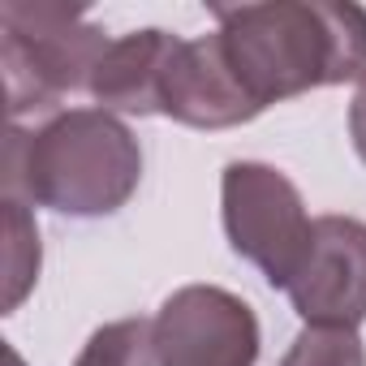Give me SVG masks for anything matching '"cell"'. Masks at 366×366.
<instances>
[{
	"label": "cell",
	"mask_w": 366,
	"mask_h": 366,
	"mask_svg": "<svg viewBox=\"0 0 366 366\" xmlns=\"http://www.w3.org/2000/svg\"><path fill=\"white\" fill-rule=\"evenodd\" d=\"M224 56L259 108L366 78V9L349 0L216 5Z\"/></svg>",
	"instance_id": "cell-1"
},
{
	"label": "cell",
	"mask_w": 366,
	"mask_h": 366,
	"mask_svg": "<svg viewBox=\"0 0 366 366\" xmlns=\"http://www.w3.org/2000/svg\"><path fill=\"white\" fill-rule=\"evenodd\" d=\"M142 181L134 129L104 108H65L39 129L5 134V199L95 220L121 212Z\"/></svg>",
	"instance_id": "cell-2"
},
{
	"label": "cell",
	"mask_w": 366,
	"mask_h": 366,
	"mask_svg": "<svg viewBox=\"0 0 366 366\" xmlns=\"http://www.w3.org/2000/svg\"><path fill=\"white\" fill-rule=\"evenodd\" d=\"M112 39L78 5L61 0H5L0 5V69H5L9 125L22 117H56L65 95L91 91L95 65Z\"/></svg>",
	"instance_id": "cell-3"
},
{
	"label": "cell",
	"mask_w": 366,
	"mask_h": 366,
	"mask_svg": "<svg viewBox=\"0 0 366 366\" xmlns=\"http://www.w3.org/2000/svg\"><path fill=\"white\" fill-rule=\"evenodd\" d=\"M220 220L233 254L254 263L272 289H289L315 229L293 181L272 164L233 159L220 177Z\"/></svg>",
	"instance_id": "cell-4"
},
{
	"label": "cell",
	"mask_w": 366,
	"mask_h": 366,
	"mask_svg": "<svg viewBox=\"0 0 366 366\" xmlns=\"http://www.w3.org/2000/svg\"><path fill=\"white\" fill-rule=\"evenodd\" d=\"M151 336L159 366H254L263 345L250 302L220 285H186L164 297Z\"/></svg>",
	"instance_id": "cell-5"
},
{
	"label": "cell",
	"mask_w": 366,
	"mask_h": 366,
	"mask_svg": "<svg viewBox=\"0 0 366 366\" xmlns=\"http://www.w3.org/2000/svg\"><path fill=\"white\" fill-rule=\"evenodd\" d=\"M285 293L306 327H357L366 319V224L353 216H319Z\"/></svg>",
	"instance_id": "cell-6"
},
{
	"label": "cell",
	"mask_w": 366,
	"mask_h": 366,
	"mask_svg": "<svg viewBox=\"0 0 366 366\" xmlns=\"http://www.w3.org/2000/svg\"><path fill=\"white\" fill-rule=\"evenodd\" d=\"M263 108L250 99L242 78L233 74L220 35H199V39H181L172 69L164 78V104L159 117L190 125V129H233L254 121Z\"/></svg>",
	"instance_id": "cell-7"
},
{
	"label": "cell",
	"mask_w": 366,
	"mask_h": 366,
	"mask_svg": "<svg viewBox=\"0 0 366 366\" xmlns=\"http://www.w3.org/2000/svg\"><path fill=\"white\" fill-rule=\"evenodd\" d=\"M181 39L172 31L147 26L134 35H121L108 44L104 61L95 65L91 95L104 112H129V117H159L164 104V78L172 69Z\"/></svg>",
	"instance_id": "cell-8"
},
{
	"label": "cell",
	"mask_w": 366,
	"mask_h": 366,
	"mask_svg": "<svg viewBox=\"0 0 366 366\" xmlns=\"http://www.w3.org/2000/svg\"><path fill=\"white\" fill-rule=\"evenodd\" d=\"M5 229H9V250H5V315H9L39 280V224L26 212V203L5 199Z\"/></svg>",
	"instance_id": "cell-9"
},
{
	"label": "cell",
	"mask_w": 366,
	"mask_h": 366,
	"mask_svg": "<svg viewBox=\"0 0 366 366\" xmlns=\"http://www.w3.org/2000/svg\"><path fill=\"white\" fill-rule=\"evenodd\" d=\"M74 366H159L147 319H117L91 332Z\"/></svg>",
	"instance_id": "cell-10"
},
{
	"label": "cell",
	"mask_w": 366,
	"mask_h": 366,
	"mask_svg": "<svg viewBox=\"0 0 366 366\" xmlns=\"http://www.w3.org/2000/svg\"><path fill=\"white\" fill-rule=\"evenodd\" d=\"M280 366H366L357 327H302Z\"/></svg>",
	"instance_id": "cell-11"
},
{
	"label": "cell",
	"mask_w": 366,
	"mask_h": 366,
	"mask_svg": "<svg viewBox=\"0 0 366 366\" xmlns=\"http://www.w3.org/2000/svg\"><path fill=\"white\" fill-rule=\"evenodd\" d=\"M349 138H353V147H357V155L366 164V78L357 82L353 104H349Z\"/></svg>",
	"instance_id": "cell-12"
}]
</instances>
